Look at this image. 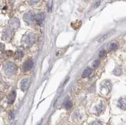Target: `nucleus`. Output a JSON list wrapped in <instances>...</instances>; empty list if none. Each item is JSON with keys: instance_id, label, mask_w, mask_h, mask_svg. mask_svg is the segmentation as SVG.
<instances>
[{"instance_id": "nucleus-1", "label": "nucleus", "mask_w": 126, "mask_h": 125, "mask_svg": "<svg viewBox=\"0 0 126 125\" xmlns=\"http://www.w3.org/2000/svg\"><path fill=\"white\" fill-rule=\"evenodd\" d=\"M16 69L17 67L16 65L12 62H8L4 66V72L9 75L14 74L16 71Z\"/></svg>"}, {"instance_id": "nucleus-2", "label": "nucleus", "mask_w": 126, "mask_h": 125, "mask_svg": "<svg viewBox=\"0 0 126 125\" xmlns=\"http://www.w3.org/2000/svg\"><path fill=\"white\" fill-rule=\"evenodd\" d=\"M33 66V62L31 60H28L26 62H25L24 64L23 65V70L25 72L29 71L30 69H32Z\"/></svg>"}, {"instance_id": "nucleus-3", "label": "nucleus", "mask_w": 126, "mask_h": 125, "mask_svg": "<svg viewBox=\"0 0 126 125\" xmlns=\"http://www.w3.org/2000/svg\"><path fill=\"white\" fill-rule=\"evenodd\" d=\"M45 18V14L44 13H39L38 14L34 15V20L38 24L41 23Z\"/></svg>"}, {"instance_id": "nucleus-4", "label": "nucleus", "mask_w": 126, "mask_h": 125, "mask_svg": "<svg viewBox=\"0 0 126 125\" xmlns=\"http://www.w3.org/2000/svg\"><path fill=\"white\" fill-rule=\"evenodd\" d=\"M118 106L122 110H126V97L120 98L118 101Z\"/></svg>"}, {"instance_id": "nucleus-5", "label": "nucleus", "mask_w": 126, "mask_h": 125, "mask_svg": "<svg viewBox=\"0 0 126 125\" xmlns=\"http://www.w3.org/2000/svg\"><path fill=\"white\" fill-rule=\"evenodd\" d=\"M29 85V81L27 79H24L21 82V89L22 91H25L27 89L28 86Z\"/></svg>"}, {"instance_id": "nucleus-6", "label": "nucleus", "mask_w": 126, "mask_h": 125, "mask_svg": "<svg viewBox=\"0 0 126 125\" xmlns=\"http://www.w3.org/2000/svg\"><path fill=\"white\" fill-rule=\"evenodd\" d=\"M24 20H25V21H27V23H31L32 21H33V20H34V16L32 14V13H29L25 15Z\"/></svg>"}, {"instance_id": "nucleus-7", "label": "nucleus", "mask_w": 126, "mask_h": 125, "mask_svg": "<svg viewBox=\"0 0 126 125\" xmlns=\"http://www.w3.org/2000/svg\"><path fill=\"white\" fill-rule=\"evenodd\" d=\"M15 97H16V92H15V91H12L8 96V104H12V103H13L15 100Z\"/></svg>"}, {"instance_id": "nucleus-8", "label": "nucleus", "mask_w": 126, "mask_h": 125, "mask_svg": "<svg viewBox=\"0 0 126 125\" xmlns=\"http://www.w3.org/2000/svg\"><path fill=\"white\" fill-rule=\"evenodd\" d=\"M119 47V44L116 42H112V43H110V44L108 46V48L110 51H113V50H115Z\"/></svg>"}, {"instance_id": "nucleus-9", "label": "nucleus", "mask_w": 126, "mask_h": 125, "mask_svg": "<svg viewBox=\"0 0 126 125\" xmlns=\"http://www.w3.org/2000/svg\"><path fill=\"white\" fill-rule=\"evenodd\" d=\"M112 34H113V31H110V32H109V33H106V34H105L104 35L102 36V37H101L100 39H99L98 40V43H100V42H103V41H105V40H107V39H108L109 38V37H110V36H112Z\"/></svg>"}, {"instance_id": "nucleus-10", "label": "nucleus", "mask_w": 126, "mask_h": 125, "mask_svg": "<svg viewBox=\"0 0 126 125\" xmlns=\"http://www.w3.org/2000/svg\"><path fill=\"white\" fill-rule=\"evenodd\" d=\"M92 73V69L90 68H86V69L84 70L82 74V77H87L91 75Z\"/></svg>"}, {"instance_id": "nucleus-11", "label": "nucleus", "mask_w": 126, "mask_h": 125, "mask_svg": "<svg viewBox=\"0 0 126 125\" xmlns=\"http://www.w3.org/2000/svg\"><path fill=\"white\" fill-rule=\"evenodd\" d=\"M33 37L32 38L31 36V35H28L27 37H26L25 39V44H28V45H30V43H33Z\"/></svg>"}, {"instance_id": "nucleus-12", "label": "nucleus", "mask_w": 126, "mask_h": 125, "mask_svg": "<svg viewBox=\"0 0 126 125\" xmlns=\"http://www.w3.org/2000/svg\"><path fill=\"white\" fill-rule=\"evenodd\" d=\"M110 83H108L107 81H105V84H102V92L103 91V90H108V91L110 92Z\"/></svg>"}, {"instance_id": "nucleus-13", "label": "nucleus", "mask_w": 126, "mask_h": 125, "mask_svg": "<svg viewBox=\"0 0 126 125\" xmlns=\"http://www.w3.org/2000/svg\"><path fill=\"white\" fill-rule=\"evenodd\" d=\"M72 102L71 101H70V100L67 99L66 100V102H65L64 103V106H65V108L67 109V110H69V109H71V108H72Z\"/></svg>"}, {"instance_id": "nucleus-14", "label": "nucleus", "mask_w": 126, "mask_h": 125, "mask_svg": "<svg viewBox=\"0 0 126 125\" xmlns=\"http://www.w3.org/2000/svg\"><path fill=\"white\" fill-rule=\"evenodd\" d=\"M104 108H105V106L104 105H103V104H100V105L98 106L96 108L97 113H100V112H102V111H103V110H104Z\"/></svg>"}, {"instance_id": "nucleus-15", "label": "nucleus", "mask_w": 126, "mask_h": 125, "mask_svg": "<svg viewBox=\"0 0 126 125\" xmlns=\"http://www.w3.org/2000/svg\"><path fill=\"white\" fill-rule=\"evenodd\" d=\"M113 73H114L115 75H119L121 74L122 73V71H121V69L119 68H117L114 70V71H113Z\"/></svg>"}, {"instance_id": "nucleus-16", "label": "nucleus", "mask_w": 126, "mask_h": 125, "mask_svg": "<svg viewBox=\"0 0 126 125\" xmlns=\"http://www.w3.org/2000/svg\"><path fill=\"white\" fill-rule=\"evenodd\" d=\"M105 55H106V51H105V49H102V50L100 52V53H99V57H101V58L105 57Z\"/></svg>"}, {"instance_id": "nucleus-17", "label": "nucleus", "mask_w": 126, "mask_h": 125, "mask_svg": "<svg viewBox=\"0 0 126 125\" xmlns=\"http://www.w3.org/2000/svg\"><path fill=\"white\" fill-rule=\"evenodd\" d=\"M93 66L94 68H97V67L100 66V61H99L98 60H96L93 62Z\"/></svg>"}, {"instance_id": "nucleus-18", "label": "nucleus", "mask_w": 126, "mask_h": 125, "mask_svg": "<svg viewBox=\"0 0 126 125\" xmlns=\"http://www.w3.org/2000/svg\"><path fill=\"white\" fill-rule=\"evenodd\" d=\"M90 125H102V123L99 121H94L90 124Z\"/></svg>"}, {"instance_id": "nucleus-19", "label": "nucleus", "mask_w": 126, "mask_h": 125, "mask_svg": "<svg viewBox=\"0 0 126 125\" xmlns=\"http://www.w3.org/2000/svg\"><path fill=\"white\" fill-rule=\"evenodd\" d=\"M17 56H18V58H21L23 57V53L22 52L20 51H18L17 52Z\"/></svg>"}]
</instances>
